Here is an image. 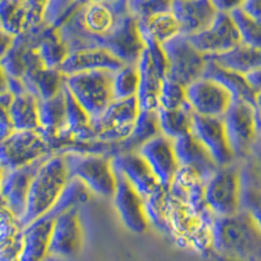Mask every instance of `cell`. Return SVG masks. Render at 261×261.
I'll return each instance as SVG.
<instances>
[{
    "instance_id": "obj_1",
    "label": "cell",
    "mask_w": 261,
    "mask_h": 261,
    "mask_svg": "<svg viewBox=\"0 0 261 261\" xmlns=\"http://www.w3.org/2000/svg\"><path fill=\"white\" fill-rule=\"evenodd\" d=\"M128 13V2H83L58 33L69 53L105 48L109 37Z\"/></svg>"
},
{
    "instance_id": "obj_2",
    "label": "cell",
    "mask_w": 261,
    "mask_h": 261,
    "mask_svg": "<svg viewBox=\"0 0 261 261\" xmlns=\"http://www.w3.org/2000/svg\"><path fill=\"white\" fill-rule=\"evenodd\" d=\"M213 252L241 261H261V230L246 212L216 217L212 226Z\"/></svg>"
},
{
    "instance_id": "obj_3",
    "label": "cell",
    "mask_w": 261,
    "mask_h": 261,
    "mask_svg": "<svg viewBox=\"0 0 261 261\" xmlns=\"http://www.w3.org/2000/svg\"><path fill=\"white\" fill-rule=\"evenodd\" d=\"M216 216L201 214L169 191L165 231L180 248L197 253L213 252L212 226Z\"/></svg>"
},
{
    "instance_id": "obj_4",
    "label": "cell",
    "mask_w": 261,
    "mask_h": 261,
    "mask_svg": "<svg viewBox=\"0 0 261 261\" xmlns=\"http://www.w3.org/2000/svg\"><path fill=\"white\" fill-rule=\"evenodd\" d=\"M69 178L64 154H53L46 160L30 186L27 209L20 221L22 227H28L50 213Z\"/></svg>"
},
{
    "instance_id": "obj_5",
    "label": "cell",
    "mask_w": 261,
    "mask_h": 261,
    "mask_svg": "<svg viewBox=\"0 0 261 261\" xmlns=\"http://www.w3.org/2000/svg\"><path fill=\"white\" fill-rule=\"evenodd\" d=\"M139 114L136 97L113 101L101 115L90 122L89 144L81 149V153H98V145L114 146L122 143L129 136Z\"/></svg>"
},
{
    "instance_id": "obj_6",
    "label": "cell",
    "mask_w": 261,
    "mask_h": 261,
    "mask_svg": "<svg viewBox=\"0 0 261 261\" xmlns=\"http://www.w3.org/2000/svg\"><path fill=\"white\" fill-rule=\"evenodd\" d=\"M69 176L83 181L92 193L113 199L116 190V175L111 157L94 153H64Z\"/></svg>"
},
{
    "instance_id": "obj_7",
    "label": "cell",
    "mask_w": 261,
    "mask_h": 261,
    "mask_svg": "<svg viewBox=\"0 0 261 261\" xmlns=\"http://www.w3.org/2000/svg\"><path fill=\"white\" fill-rule=\"evenodd\" d=\"M114 72L94 71L64 76V85L90 119H97L113 103Z\"/></svg>"
},
{
    "instance_id": "obj_8",
    "label": "cell",
    "mask_w": 261,
    "mask_h": 261,
    "mask_svg": "<svg viewBox=\"0 0 261 261\" xmlns=\"http://www.w3.org/2000/svg\"><path fill=\"white\" fill-rule=\"evenodd\" d=\"M53 154L57 153L41 130H15L0 143L2 171L29 166Z\"/></svg>"
},
{
    "instance_id": "obj_9",
    "label": "cell",
    "mask_w": 261,
    "mask_h": 261,
    "mask_svg": "<svg viewBox=\"0 0 261 261\" xmlns=\"http://www.w3.org/2000/svg\"><path fill=\"white\" fill-rule=\"evenodd\" d=\"M205 201L216 217H230L242 208V179L239 162L220 167L205 184Z\"/></svg>"
},
{
    "instance_id": "obj_10",
    "label": "cell",
    "mask_w": 261,
    "mask_h": 261,
    "mask_svg": "<svg viewBox=\"0 0 261 261\" xmlns=\"http://www.w3.org/2000/svg\"><path fill=\"white\" fill-rule=\"evenodd\" d=\"M222 120L232 154L239 162L248 155L261 136L255 106L248 102L232 99Z\"/></svg>"
},
{
    "instance_id": "obj_11",
    "label": "cell",
    "mask_w": 261,
    "mask_h": 261,
    "mask_svg": "<svg viewBox=\"0 0 261 261\" xmlns=\"http://www.w3.org/2000/svg\"><path fill=\"white\" fill-rule=\"evenodd\" d=\"M161 46L167 59V77L186 88L202 77L206 57L191 43L188 37L179 34Z\"/></svg>"
},
{
    "instance_id": "obj_12",
    "label": "cell",
    "mask_w": 261,
    "mask_h": 261,
    "mask_svg": "<svg viewBox=\"0 0 261 261\" xmlns=\"http://www.w3.org/2000/svg\"><path fill=\"white\" fill-rule=\"evenodd\" d=\"M50 157L37 161L29 166L2 171V206L11 212L18 221L25 214L33 179Z\"/></svg>"
},
{
    "instance_id": "obj_13",
    "label": "cell",
    "mask_w": 261,
    "mask_h": 261,
    "mask_svg": "<svg viewBox=\"0 0 261 261\" xmlns=\"http://www.w3.org/2000/svg\"><path fill=\"white\" fill-rule=\"evenodd\" d=\"M84 246V226L80 208H73L58 216L54 221L48 256L65 260L73 258Z\"/></svg>"
},
{
    "instance_id": "obj_14",
    "label": "cell",
    "mask_w": 261,
    "mask_h": 261,
    "mask_svg": "<svg viewBox=\"0 0 261 261\" xmlns=\"http://www.w3.org/2000/svg\"><path fill=\"white\" fill-rule=\"evenodd\" d=\"M191 134L209 151L218 167L238 162L228 144L222 118H209L193 113Z\"/></svg>"
},
{
    "instance_id": "obj_15",
    "label": "cell",
    "mask_w": 261,
    "mask_h": 261,
    "mask_svg": "<svg viewBox=\"0 0 261 261\" xmlns=\"http://www.w3.org/2000/svg\"><path fill=\"white\" fill-rule=\"evenodd\" d=\"M114 171L124 176L125 180L139 192L144 201L155 196L163 190L162 184L155 178L148 163L137 151L118 153L111 157Z\"/></svg>"
},
{
    "instance_id": "obj_16",
    "label": "cell",
    "mask_w": 261,
    "mask_h": 261,
    "mask_svg": "<svg viewBox=\"0 0 261 261\" xmlns=\"http://www.w3.org/2000/svg\"><path fill=\"white\" fill-rule=\"evenodd\" d=\"M190 42L205 57H214L231 50L241 43V34L238 32L230 13L218 12L213 24L204 32L188 37Z\"/></svg>"
},
{
    "instance_id": "obj_17",
    "label": "cell",
    "mask_w": 261,
    "mask_h": 261,
    "mask_svg": "<svg viewBox=\"0 0 261 261\" xmlns=\"http://www.w3.org/2000/svg\"><path fill=\"white\" fill-rule=\"evenodd\" d=\"M187 101L195 114L209 118H223L232 102L231 94L220 84L199 79L186 88Z\"/></svg>"
},
{
    "instance_id": "obj_18",
    "label": "cell",
    "mask_w": 261,
    "mask_h": 261,
    "mask_svg": "<svg viewBox=\"0 0 261 261\" xmlns=\"http://www.w3.org/2000/svg\"><path fill=\"white\" fill-rule=\"evenodd\" d=\"M116 175V190L114 195V205L116 213L123 225L135 234H143L149 227L146 205L144 199L139 195L129 183L120 174Z\"/></svg>"
},
{
    "instance_id": "obj_19",
    "label": "cell",
    "mask_w": 261,
    "mask_h": 261,
    "mask_svg": "<svg viewBox=\"0 0 261 261\" xmlns=\"http://www.w3.org/2000/svg\"><path fill=\"white\" fill-rule=\"evenodd\" d=\"M46 2H2L0 22L2 32L12 37L24 34L43 22Z\"/></svg>"
},
{
    "instance_id": "obj_20",
    "label": "cell",
    "mask_w": 261,
    "mask_h": 261,
    "mask_svg": "<svg viewBox=\"0 0 261 261\" xmlns=\"http://www.w3.org/2000/svg\"><path fill=\"white\" fill-rule=\"evenodd\" d=\"M137 153L145 160L163 187L170 188L179 170L174 141L163 135H158L157 137L151 139L145 145L141 146Z\"/></svg>"
},
{
    "instance_id": "obj_21",
    "label": "cell",
    "mask_w": 261,
    "mask_h": 261,
    "mask_svg": "<svg viewBox=\"0 0 261 261\" xmlns=\"http://www.w3.org/2000/svg\"><path fill=\"white\" fill-rule=\"evenodd\" d=\"M171 13L179 25L181 36L192 37L208 29L216 20L218 11L213 2L195 0V2H171Z\"/></svg>"
},
{
    "instance_id": "obj_22",
    "label": "cell",
    "mask_w": 261,
    "mask_h": 261,
    "mask_svg": "<svg viewBox=\"0 0 261 261\" xmlns=\"http://www.w3.org/2000/svg\"><path fill=\"white\" fill-rule=\"evenodd\" d=\"M176 160L179 167H186L195 171L205 184L216 174L220 167L214 162L209 151L195 139L192 134H187L174 141Z\"/></svg>"
},
{
    "instance_id": "obj_23",
    "label": "cell",
    "mask_w": 261,
    "mask_h": 261,
    "mask_svg": "<svg viewBox=\"0 0 261 261\" xmlns=\"http://www.w3.org/2000/svg\"><path fill=\"white\" fill-rule=\"evenodd\" d=\"M125 65L110 51L105 48H89L69 53L65 58L59 71L64 76L84 73V72L94 71H110L116 72Z\"/></svg>"
},
{
    "instance_id": "obj_24",
    "label": "cell",
    "mask_w": 261,
    "mask_h": 261,
    "mask_svg": "<svg viewBox=\"0 0 261 261\" xmlns=\"http://www.w3.org/2000/svg\"><path fill=\"white\" fill-rule=\"evenodd\" d=\"M139 89L136 99L141 111H157L160 109V92L163 77L144 48L139 62Z\"/></svg>"
},
{
    "instance_id": "obj_25",
    "label": "cell",
    "mask_w": 261,
    "mask_h": 261,
    "mask_svg": "<svg viewBox=\"0 0 261 261\" xmlns=\"http://www.w3.org/2000/svg\"><path fill=\"white\" fill-rule=\"evenodd\" d=\"M54 221L45 216L24 230V246L18 261H45L50 251Z\"/></svg>"
},
{
    "instance_id": "obj_26",
    "label": "cell",
    "mask_w": 261,
    "mask_h": 261,
    "mask_svg": "<svg viewBox=\"0 0 261 261\" xmlns=\"http://www.w3.org/2000/svg\"><path fill=\"white\" fill-rule=\"evenodd\" d=\"M202 77L220 84L223 89H226L231 94L232 99L248 102L252 106H255L256 94L247 83L244 74L222 68L213 60L206 58V67H205V71L202 73Z\"/></svg>"
},
{
    "instance_id": "obj_27",
    "label": "cell",
    "mask_w": 261,
    "mask_h": 261,
    "mask_svg": "<svg viewBox=\"0 0 261 261\" xmlns=\"http://www.w3.org/2000/svg\"><path fill=\"white\" fill-rule=\"evenodd\" d=\"M161 135L160 125H158L157 111H141L136 119L134 128L130 130L129 136L122 143L114 145V154L118 153H130L139 151L141 146L145 145L151 139Z\"/></svg>"
},
{
    "instance_id": "obj_28",
    "label": "cell",
    "mask_w": 261,
    "mask_h": 261,
    "mask_svg": "<svg viewBox=\"0 0 261 261\" xmlns=\"http://www.w3.org/2000/svg\"><path fill=\"white\" fill-rule=\"evenodd\" d=\"M28 93L38 101L55 97L64 88V74L59 69H48L39 67L25 73L22 77Z\"/></svg>"
},
{
    "instance_id": "obj_29",
    "label": "cell",
    "mask_w": 261,
    "mask_h": 261,
    "mask_svg": "<svg viewBox=\"0 0 261 261\" xmlns=\"http://www.w3.org/2000/svg\"><path fill=\"white\" fill-rule=\"evenodd\" d=\"M206 58L213 60L222 68L244 74V76L253 69L261 67V51L244 45L242 42L226 53Z\"/></svg>"
},
{
    "instance_id": "obj_30",
    "label": "cell",
    "mask_w": 261,
    "mask_h": 261,
    "mask_svg": "<svg viewBox=\"0 0 261 261\" xmlns=\"http://www.w3.org/2000/svg\"><path fill=\"white\" fill-rule=\"evenodd\" d=\"M24 230L20 221L2 206V261H18L24 246Z\"/></svg>"
},
{
    "instance_id": "obj_31",
    "label": "cell",
    "mask_w": 261,
    "mask_h": 261,
    "mask_svg": "<svg viewBox=\"0 0 261 261\" xmlns=\"http://www.w3.org/2000/svg\"><path fill=\"white\" fill-rule=\"evenodd\" d=\"M16 130H39L38 99L30 93L15 97L12 105L7 110Z\"/></svg>"
},
{
    "instance_id": "obj_32",
    "label": "cell",
    "mask_w": 261,
    "mask_h": 261,
    "mask_svg": "<svg viewBox=\"0 0 261 261\" xmlns=\"http://www.w3.org/2000/svg\"><path fill=\"white\" fill-rule=\"evenodd\" d=\"M157 116L161 135L172 141L191 132L193 111L190 105L181 109H176V110L158 109Z\"/></svg>"
},
{
    "instance_id": "obj_33",
    "label": "cell",
    "mask_w": 261,
    "mask_h": 261,
    "mask_svg": "<svg viewBox=\"0 0 261 261\" xmlns=\"http://www.w3.org/2000/svg\"><path fill=\"white\" fill-rule=\"evenodd\" d=\"M140 36H149L163 45L180 34L179 25L171 11L150 17L148 20L137 21Z\"/></svg>"
},
{
    "instance_id": "obj_34",
    "label": "cell",
    "mask_w": 261,
    "mask_h": 261,
    "mask_svg": "<svg viewBox=\"0 0 261 261\" xmlns=\"http://www.w3.org/2000/svg\"><path fill=\"white\" fill-rule=\"evenodd\" d=\"M90 195L92 192L86 188L83 181L76 178H69L68 183L65 184L64 190L60 193L57 204L54 205L50 213L46 216L55 220L58 216L63 214L64 212L71 211L73 208H80V205L85 204L90 199Z\"/></svg>"
},
{
    "instance_id": "obj_35",
    "label": "cell",
    "mask_w": 261,
    "mask_h": 261,
    "mask_svg": "<svg viewBox=\"0 0 261 261\" xmlns=\"http://www.w3.org/2000/svg\"><path fill=\"white\" fill-rule=\"evenodd\" d=\"M36 51L43 67L48 69H60L69 54L67 46L59 37V33L55 29H51L46 34Z\"/></svg>"
},
{
    "instance_id": "obj_36",
    "label": "cell",
    "mask_w": 261,
    "mask_h": 261,
    "mask_svg": "<svg viewBox=\"0 0 261 261\" xmlns=\"http://www.w3.org/2000/svg\"><path fill=\"white\" fill-rule=\"evenodd\" d=\"M242 187L261 192V136L244 160L239 161Z\"/></svg>"
},
{
    "instance_id": "obj_37",
    "label": "cell",
    "mask_w": 261,
    "mask_h": 261,
    "mask_svg": "<svg viewBox=\"0 0 261 261\" xmlns=\"http://www.w3.org/2000/svg\"><path fill=\"white\" fill-rule=\"evenodd\" d=\"M139 89V69L137 65H123L114 72L113 90L114 99L135 98Z\"/></svg>"
},
{
    "instance_id": "obj_38",
    "label": "cell",
    "mask_w": 261,
    "mask_h": 261,
    "mask_svg": "<svg viewBox=\"0 0 261 261\" xmlns=\"http://www.w3.org/2000/svg\"><path fill=\"white\" fill-rule=\"evenodd\" d=\"M230 16L234 20L238 32L241 34L242 43L261 51V25H258L252 18L248 17L244 13L243 9L241 8V6L232 9L230 12Z\"/></svg>"
},
{
    "instance_id": "obj_39",
    "label": "cell",
    "mask_w": 261,
    "mask_h": 261,
    "mask_svg": "<svg viewBox=\"0 0 261 261\" xmlns=\"http://www.w3.org/2000/svg\"><path fill=\"white\" fill-rule=\"evenodd\" d=\"M81 4L83 2H67V0L46 2L43 24L55 30H59L74 15Z\"/></svg>"
},
{
    "instance_id": "obj_40",
    "label": "cell",
    "mask_w": 261,
    "mask_h": 261,
    "mask_svg": "<svg viewBox=\"0 0 261 261\" xmlns=\"http://www.w3.org/2000/svg\"><path fill=\"white\" fill-rule=\"evenodd\" d=\"M188 105L190 103L187 101L186 86L180 85L167 76L163 79L160 92V109L176 110V109H181Z\"/></svg>"
},
{
    "instance_id": "obj_41",
    "label": "cell",
    "mask_w": 261,
    "mask_h": 261,
    "mask_svg": "<svg viewBox=\"0 0 261 261\" xmlns=\"http://www.w3.org/2000/svg\"><path fill=\"white\" fill-rule=\"evenodd\" d=\"M129 13L137 21L148 20L150 17L171 11V2L166 0H134L128 2Z\"/></svg>"
},
{
    "instance_id": "obj_42",
    "label": "cell",
    "mask_w": 261,
    "mask_h": 261,
    "mask_svg": "<svg viewBox=\"0 0 261 261\" xmlns=\"http://www.w3.org/2000/svg\"><path fill=\"white\" fill-rule=\"evenodd\" d=\"M261 230V192L242 187V208Z\"/></svg>"
},
{
    "instance_id": "obj_43",
    "label": "cell",
    "mask_w": 261,
    "mask_h": 261,
    "mask_svg": "<svg viewBox=\"0 0 261 261\" xmlns=\"http://www.w3.org/2000/svg\"><path fill=\"white\" fill-rule=\"evenodd\" d=\"M241 8L243 9L248 17L252 18L255 22L261 25V0H248V2H242Z\"/></svg>"
},
{
    "instance_id": "obj_44",
    "label": "cell",
    "mask_w": 261,
    "mask_h": 261,
    "mask_svg": "<svg viewBox=\"0 0 261 261\" xmlns=\"http://www.w3.org/2000/svg\"><path fill=\"white\" fill-rule=\"evenodd\" d=\"M246 80L248 83V85L251 86V89L255 92V94H260L261 93V67L260 68H256L253 71H251L249 73H247Z\"/></svg>"
},
{
    "instance_id": "obj_45",
    "label": "cell",
    "mask_w": 261,
    "mask_h": 261,
    "mask_svg": "<svg viewBox=\"0 0 261 261\" xmlns=\"http://www.w3.org/2000/svg\"><path fill=\"white\" fill-rule=\"evenodd\" d=\"M0 128H2V140L7 139L9 135H12L16 130L12 122H11V119H9L8 113L4 109H2V127Z\"/></svg>"
},
{
    "instance_id": "obj_46",
    "label": "cell",
    "mask_w": 261,
    "mask_h": 261,
    "mask_svg": "<svg viewBox=\"0 0 261 261\" xmlns=\"http://www.w3.org/2000/svg\"><path fill=\"white\" fill-rule=\"evenodd\" d=\"M242 2H225V0H220V2H213L214 7L217 8L218 12L223 13H230L232 9H235L237 7L241 6Z\"/></svg>"
},
{
    "instance_id": "obj_47",
    "label": "cell",
    "mask_w": 261,
    "mask_h": 261,
    "mask_svg": "<svg viewBox=\"0 0 261 261\" xmlns=\"http://www.w3.org/2000/svg\"><path fill=\"white\" fill-rule=\"evenodd\" d=\"M13 41H15V37L9 36L6 32H2V55H4L9 48L12 47Z\"/></svg>"
},
{
    "instance_id": "obj_48",
    "label": "cell",
    "mask_w": 261,
    "mask_h": 261,
    "mask_svg": "<svg viewBox=\"0 0 261 261\" xmlns=\"http://www.w3.org/2000/svg\"><path fill=\"white\" fill-rule=\"evenodd\" d=\"M255 111H256V116H257L258 128H260V134H261V93H260V94L256 95Z\"/></svg>"
},
{
    "instance_id": "obj_49",
    "label": "cell",
    "mask_w": 261,
    "mask_h": 261,
    "mask_svg": "<svg viewBox=\"0 0 261 261\" xmlns=\"http://www.w3.org/2000/svg\"><path fill=\"white\" fill-rule=\"evenodd\" d=\"M45 261H63V260H60V258H57V257H53V256H48Z\"/></svg>"
}]
</instances>
